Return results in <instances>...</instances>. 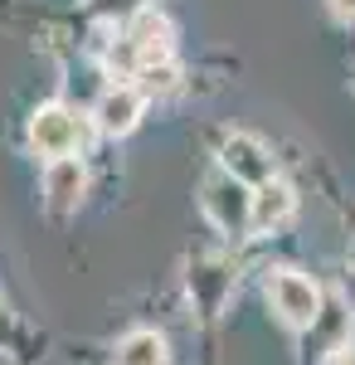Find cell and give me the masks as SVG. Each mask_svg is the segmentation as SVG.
I'll return each instance as SVG.
<instances>
[{
  "instance_id": "5",
  "label": "cell",
  "mask_w": 355,
  "mask_h": 365,
  "mask_svg": "<svg viewBox=\"0 0 355 365\" xmlns=\"http://www.w3.org/2000/svg\"><path fill=\"white\" fill-rule=\"evenodd\" d=\"M219 166L229 170V175H239L244 185H253V190L268 185V180H277L273 151L253 137V132H229V137L219 141Z\"/></svg>"
},
{
  "instance_id": "6",
  "label": "cell",
  "mask_w": 355,
  "mask_h": 365,
  "mask_svg": "<svg viewBox=\"0 0 355 365\" xmlns=\"http://www.w3.org/2000/svg\"><path fill=\"white\" fill-rule=\"evenodd\" d=\"M88 195V166L83 156H58L44 161V210L49 215H73Z\"/></svg>"
},
{
  "instance_id": "8",
  "label": "cell",
  "mask_w": 355,
  "mask_h": 365,
  "mask_svg": "<svg viewBox=\"0 0 355 365\" xmlns=\"http://www.w3.org/2000/svg\"><path fill=\"white\" fill-rule=\"evenodd\" d=\"M292 210H297V195H292V185L287 180H268V185H258L253 190V234H273L277 225H287L292 220Z\"/></svg>"
},
{
  "instance_id": "11",
  "label": "cell",
  "mask_w": 355,
  "mask_h": 365,
  "mask_svg": "<svg viewBox=\"0 0 355 365\" xmlns=\"http://www.w3.org/2000/svg\"><path fill=\"white\" fill-rule=\"evenodd\" d=\"M326 10L341 20V25H355V0H326Z\"/></svg>"
},
{
  "instance_id": "2",
  "label": "cell",
  "mask_w": 355,
  "mask_h": 365,
  "mask_svg": "<svg viewBox=\"0 0 355 365\" xmlns=\"http://www.w3.org/2000/svg\"><path fill=\"white\" fill-rule=\"evenodd\" d=\"M200 210H205V220L224 239H244L248 225H253V185H244L239 175H229V170L219 166L200 185Z\"/></svg>"
},
{
  "instance_id": "10",
  "label": "cell",
  "mask_w": 355,
  "mask_h": 365,
  "mask_svg": "<svg viewBox=\"0 0 355 365\" xmlns=\"http://www.w3.org/2000/svg\"><path fill=\"white\" fill-rule=\"evenodd\" d=\"M229 268L224 263H210V258H200L190 268V292H195V302L205 307V317H215L219 302H224V292H229Z\"/></svg>"
},
{
  "instance_id": "9",
  "label": "cell",
  "mask_w": 355,
  "mask_h": 365,
  "mask_svg": "<svg viewBox=\"0 0 355 365\" xmlns=\"http://www.w3.org/2000/svg\"><path fill=\"white\" fill-rule=\"evenodd\" d=\"M112 365H170V346H165L161 331H151V327H137V331H127V336L117 341V351H112Z\"/></svg>"
},
{
  "instance_id": "4",
  "label": "cell",
  "mask_w": 355,
  "mask_h": 365,
  "mask_svg": "<svg viewBox=\"0 0 355 365\" xmlns=\"http://www.w3.org/2000/svg\"><path fill=\"white\" fill-rule=\"evenodd\" d=\"M268 307L277 312L282 327L312 331L321 322V287L307 273H297V268H277L273 278H268Z\"/></svg>"
},
{
  "instance_id": "12",
  "label": "cell",
  "mask_w": 355,
  "mask_h": 365,
  "mask_svg": "<svg viewBox=\"0 0 355 365\" xmlns=\"http://www.w3.org/2000/svg\"><path fill=\"white\" fill-rule=\"evenodd\" d=\"M321 365H355V346H336Z\"/></svg>"
},
{
  "instance_id": "7",
  "label": "cell",
  "mask_w": 355,
  "mask_h": 365,
  "mask_svg": "<svg viewBox=\"0 0 355 365\" xmlns=\"http://www.w3.org/2000/svg\"><path fill=\"white\" fill-rule=\"evenodd\" d=\"M141 108H146V98H141V88L132 83H112L98 103H93V127L103 132V137H132L141 122Z\"/></svg>"
},
{
  "instance_id": "3",
  "label": "cell",
  "mask_w": 355,
  "mask_h": 365,
  "mask_svg": "<svg viewBox=\"0 0 355 365\" xmlns=\"http://www.w3.org/2000/svg\"><path fill=\"white\" fill-rule=\"evenodd\" d=\"M122 58L127 73H146V68H161L170 58V20L161 10H137L127 29H122V49L112 54V63Z\"/></svg>"
},
{
  "instance_id": "1",
  "label": "cell",
  "mask_w": 355,
  "mask_h": 365,
  "mask_svg": "<svg viewBox=\"0 0 355 365\" xmlns=\"http://www.w3.org/2000/svg\"><path fill=\"white\" fill-rule=\"evenodd\" d=\"M29 151L44 156V161H58V156H78L88 137H93V113H78L68 103H44L29 117Z\"/></svg>"
}]
</instances>
